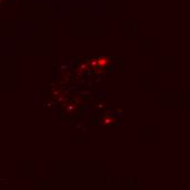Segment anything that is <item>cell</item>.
Masks as SVG:
<instances>
[]
</instances>
